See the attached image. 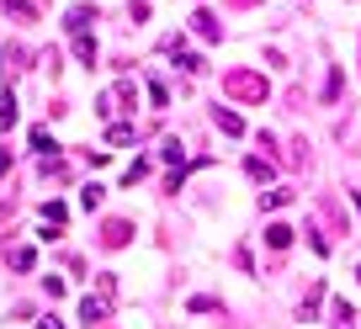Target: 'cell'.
<instances>
[{
	"label": "cell",
	"mask_w": 361,
	"mask_h": 329,
	"mask_svg": "<svg viewBox=\"0 0 361 329\" xmlns=\"http://www.w3.org/2000/svg\"><path fill=\"white\" fill-rule=\"evenodd\" d=\"M266 75H255V69H228L224 75V96H234V101H266Z\"/></svg>",
	"instance_id": "obj_1"
},
{
	"label": "cell",
	"mask_w": 361,
	"mask_h": 329,
	"mask_svg": "<svg viewBox=\"0 0 361 329\" xmlns=\"http://www.w3.org/2000/svg\"><path fill=\"white\" fill-rule=\"evenodd\" d=\"M128 239H133V223H128V218H106L102 223V244L106 250H123Z\"/></svg>",
	"instance_id": "obj_2"
},
{
	"label": "cell",
	"mask_w": 361,
	"mask_h": 329,
	"mask_svg": "<svg viewBox=\"0 0 361 329\" xmlns=\"http://www.w3.org/2000/svg\"><path fill=\"white\" fill-rule=\"evenodd\" d=\"M192 32L202 37V43H224V27H218L213 11H192Z\"/></svg>",
	"instance_id": "obj_3"
},
{
	"label": "cell",
	"mask_w": 361,
	"mask_h": 329,
	"mask_svg": "<svg viewBox=\"0 0 361 329\" xmlns=\"http://www.w3.org/2000/svg\"><path fill=\"white\" fill-rule=\"evenodd\" d=\"M90 22H96V6H69V16H64L69 32H90Z\"/></svg>",
	"instance_id": "obj_4"
},
{
	"label": "cell",
	"mask_w": 361,
	"mask_h": 329,
	"mask_svg": "<svg viewBox=\"0 0 361 329\" xmlns=\"http://www.w3.org/2000/svg\"><path fill=\"white\" fill-rule=\"evenodd\" d=\"M6 6V16H16V22H37V6L32 0H0Z\"/></svg>",
	"instance_id": "obj_5"
},
{
	"label": "cell",
	"mask_w": 361,
	"mask_h": 329,
	"mask_svg": "<svg viewBox=\"0 0 361 329\" xmlns=\"http://www.w3.org/2000/svg\"><path fill=\"white\" fill-rule=\"evenodd\" d=\"M27 58H32V54H27L22 43H11V48H6V75H22V69H27Z\"/></svg>",
	"instance_id": "obj_6"
},
{
	"label": "cell",
	"mask_w": 361,
	"mask_h": 329,
	"mask_svg": "<svg viewBox=\"0 0 361 329\" xmlns=\"http://www.w3.org/2000/svg\"><path fill=\"white\" fill-rule=\"evenodd\" d=\"M213 123L224 128L228 138H239V133H245V123H239V112H224V106H218V112H213Z\"/></svg>",
	"instance_id": "obj_7"
},
{
	"label": "cell",
	"mask_w": 361,
	"mask_h": 329,
	"mask_svg": "<svg viewBox=\"0 0 361 329\" xmlns=\"http://www.w3.org/2000/svg\"><path fill=\"white\" fill-rule=\"evenodd\" d=\"M43 223H48V228H64V223H69V207H64V202H43Z\"/></svg>",
	"instance_id": "obj_8"
},
{
	"label": "cell",
	"mask_w": 361,
	"mask_h": 329,
	"mask_svg": "<svg viewBox=\"0 0 361 329\" xmlns=\"http://www.w3.org/2000/svg\"><path fill=\"white\" fill-rule=\"evenodd\" d=\"M266 244H271V250H287V244H293V228H287V223H271L266 228Z\"/></svg>",
	"instance_id": "obj_9"
},
{
	"label": "cell",
	"mask_w": 361,
	"mask_h": 329,
	"mask_svg": "<svg viewBox=\"0 0 361 329\" xmlns=\"http://www.w3.org/2000/svg\"><path fill=\"white\" fill-rule=\"evenodd\" d=\"M245 170H250V181H271V170H276V165H271V159H245Z\"/></svg>",
	"instance_id": "obj_10"
},
{
	"label": "cell",
	"mask_w": 361,
	"mask_h": 329,
	"mask_svg": "<svg viewBox=\"0 0 361 329\" xmlns=\"http://www.w3.org/2000/svg\"><path fill=\"white\" fill-rule=\"evenodd\" d=\"M102 202H106V186H96V181H90L85 192H80V207H90V213H96Z\"/></svg>",
	"instance_id": "obj_11"
},
{
	"label": "cell",
	"mask_w": 361,
	"mask_h": 329,
	"mask_svg": "<svg viewBox=\"0 0 361 329\" xmlns=\"http://www.w3.org/2000/svg\"><path fill=\"white\" fill-rule=\"evenodd\" d=\"M0 128H16V91L0 96Z\"/></svg>",
	"instance_id": "obj_12"
},
{
	"label": "cell",
	"mask_w": 361,
	"mask_h": 329,
	"mask_svg": "<svg viewBox=\"0 0 361 329\" xmlns=\"http://www.w3.org/2000/svg\"><path fill=\"white\" fill-rule=\"evenodd\" d=\"M75 54L85 58V64H96V37H90V32H75Z\"/></svg>",
	"instance_id": "obj_13"
},
{
	"label": "cell",
	"mask_w": 361,
	"mask_h": 329,
	"mask_svg": "<svg viewBox=\"0 0 361 329\" xmlns=\"http://www.w3.org/2000/svg\"><path fill=\"white\" fill-rule=\"evenodd\" d=\"M32 149H37V154L48 159V154H54L59 144H54V133H48V128H32Z\"/></svg>",
	"instance_id": "obj_14"
},
{
	"label": "cell",
	"mask_w": 361,
	"mask_h": 329,
	"mask_svg": "<svg viewBox=\"0 0 361 329\" xmlns=\"http://www.w3.org/2000/svg\"><path fill=\"white\" fill-rule=\"evenodd\" d=\"M293 202V192H287V186H271L266 197H260V207H287Z\"/></svg>",
	"instance_id": "obj_15"
},
{
	"label": "cell",
	"mask_w": 361,
	"mask_h": 329,
	"mask_svg": "<svg viewBox=\"0 0 361 329\" xmlns=\"http://www.w3.org/2000/svg\"><path fill=\"white\" fill-rule=\"evenodd\" d=\"M133 128H128V123H112V128H106V144H133Z\"/></svg>",
	"instance_id": "obj_16"
},
{
	"label": "cell",
	"mask_w": 361,
	"mask_h": 329,
	"mask_svg": "<svg viewBox=\"0 0 361 329\" xmlns=\"http://www.w3.org/2000/svg\"><path fill=\"white\" fill-rule=\"evenodd\" d=\"M11 266H16V271H32V266H37V255L27 250V244H16V250H11Z\"/></svg>",
	"instance_id": "obj_17"
},
{
	"label": "cell",
	"mask_w": 361,
	"mask_h": 329,
	"mask_svg": "<svg viewBox=\"0 0 361 329\" xmlns=\"http://www.w3.org/2000/svg\"><path fill=\"white\" fill-rule=\"evenodd\" d=\"M43 292L48 297H64V276H43Z\"/></svg>",
	"instance_id": "obj_18"
},
{
	"label": "cell",
	"mask_w": 361,
	"mask_h": 329,
	"mask_svg": "<svg viewBox=\"0 0 361 329\" xmlns=\"http://www.w3.org/2000/svg\"><path fill=\"white\" fill-rule=\"evenodd\" d=\"M37 329H64V318H54V314H48V318H37Z\"/></svg>",
	"instance_id": "obj_19"
},
{
	"label": "cell",
	"mask_w": 361,
	"mask_h": 329,
	"mask_svg": "<svg viewBox=\"0 0 361 329\" xmlns=\"http://www.w3.org/2000/svg\"><path fill=\"white\" fill-rule=\"evenodd\" d=\"M11 170V149H0V175Z\"/></svg>",
	"instance_id": "obj_20"
},
{
	"label": "cell",
	"mask_w": 361,
	"mask_h": 329,
	"mask_svg": "<svg viewBox=\"0 0 361 329\" xmlns=\"http://www.w3.org/2000/svg\"><path fill=\"white\" fill-rule=\"evenodd\" d=\"M228 6H255V0H228Z\"/></svg>",
	"instance_id": "obj_21"
}]
</instances>
